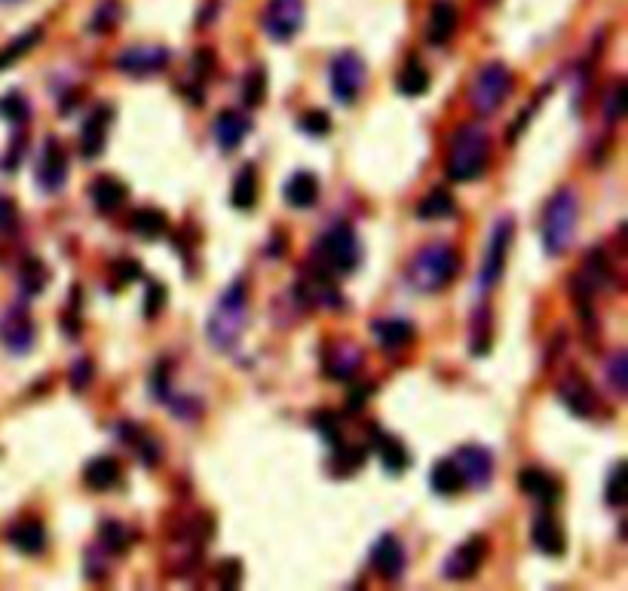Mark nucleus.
<instances>
[{
	"label": "nucleus",
	"instance_id": "9b49d317",
	"mask_svg": "<svg viewBox=\"0 0 628 591\" xmlns=\"http://www.w3.org/2000/svg\"><path fill=\"white\" fill-rule=\"evenodd\" d=\"M485 558H488V539H485V536H469L463 546H457V549L448 555V561H445V576H448L451 582H466V579H472V576L481 570Z\"/></svg>",
	"mask_w": 628,
	"mask_h": 591
},
{
	"label": "nucleus",
	"instance_id": "79ce46f5",
	"mask_svg": "<svg viewBox=\"0 0 628 591\" xmlns=\"http://www.w3.org/2000/svg\"><path fill=\"white\" fill-rule=\"evenodd\" d=\"M625 374H628V356H625V353H616V356L610 359V365H607V377H610V383H613V389H616V396H625V389H628Z\"/></svg>",
	"mask_w": 628,
	"mask_h": 591
},
{
	"label": "nucleus",
	"instance_id": "f704fd0d",
	"mask_svg": "<svg viewBox=\"0 0 628 591\" xmlns=\"http://www.w3.org/2000/svg\"><path fill=\"white\" fill-rule=\"evenodd\" d=\"M46 282H50V270H46L43 261L37 258H28L19 270V285L25 291V298H34V294H40L46 288Z\"/></svg>",
	"mask_w": 628,
	"mask_h": 591
},
{
	"label": "nucleus",
	"instance_id": "b1692460",
	"mask_svg": "<svg viewBox=\"0 0 628 591\" xmlns=\"http://www.w3.org/2000/svg\"><path fill=\"white\" fill-rule=\"evenodd\" d=\"M282 196L288 206L295 209H310L319 203V178L313 172H295L292 178L285 181L282 187Z\"/></svg>",
	"mask_w": 628,
	"mask_h": 591
},
{
	"label": "nucleus",
	"instance_id": "603ef678",
	"mask_svg": "<svg viewBox=\"0 0 628 591\" xmlns=\"http://www.w3.org/2000/svg\"><path fill=\"white\" fill-rule=\"evenodd\" d=\"M117 267H120V279H123V282H129V279H138V276H141V264H135V261H120Z\"/></svg>",
	"mask_w": 628,
	"mask_h": 591
},
{
	"label": "nucleus",
	"instance_id": "f8f14e48",
	"mask_svg": "<svg viewBox=\"0 0 628 591\" xmlns=\"http://www.w3.org/2000/svg\"><path fill=\"white\" fill-rule=\"evenodd\" d=\"M463 475V484L481 490V487H488L494 481V457L488 448H481V445H463L454 457H451Z\"/></svg>",
	"mask_w": 628,
	"mask_h": 591
},
{
	"label": "nucleus",
	"instance_id": "4468645a",
	"mask_svg": "<svg viewBox=\"0 0 628 591\" xmlns=\"http://www.w3.org/2000/svg\"><path fill=\"white\" fill-rule=\"evenodd\" d=\"M362 362H365V353L356 347L353 340H334L325 347L322 368H325L328 380H353L359 374Z\"/></svg>",
	"mask_w": 628,
	"mask_h": 591
},
{
	"label": "nucleus",
	"instance_id": "39448f33",
	"mask_svg": "<svg viewBox=\"0 0 628 591\" xmlns=\"http://www.w3.org/2000/svg\"><path fill=\"white\" fill-rule=\"evenodd\" d=\"M515 89V74L509 71V65L503 62H488L481 65L469 83V108L478 114V117H491L503 108V102L512 95Z\"/></svg>",
	"mask_w": 628,
	"mask_h": 591
},
{
	"label": "nucleus",
	"instance_id": "412c9836",
	"mask_svg": "<svg viewBox=\"0 0 628 591\" xmlns=\"http://www.w3.org/2000/svg\"><path fill=\"white\" fill-rule=\"evenodd\" d=\"M249 132H252V120L246 114L233 111V108H227L215 117V138L221 144V151H227V154L236 151V147L246 141Z\"/></svg>",
	"mask_w": 628,
	"mask_h": 591
},
{
	"label": "nucleus",
	"instance_id": "ddd939ff",
	"mask_svg": "<svg viewBox=\"0 0 628 591\" xmlns=\"http://www.w3.org/2000/svg\"><path fill=\"white\" fill-rule=\"evenodd\" d=\"M558 399L576 417H586L589 420V417L598 414V396H595L592 383L583 374H576V371H570L567 377H561V383H558Z\"/></svg>",
	"mask_w": 628,
	"mask_h": 591
},
{
	"label": "nucleus",
	"instance_id": "37998d69",
	"mask_svg": "<svg viewBox=\"0 0 628 591\" xmlns=\"http://www.w3.org/2000/svg\"><path fill=\"white\" fill-rule=\"evenodd\" d=\"M19 227V209L13 200H7V196H0V236H10L16 233Z\"/></svg>",
	"mask_w": 628,
	"mask_h": 591
},
{
	"label": "nucleus",
	"instance_id": "7ed1b4c3",
	"mask_svg": "<svg viewBox=\"0 0 628 591\" xmlns=\"http://www.w3.org/2000/svg\"><path fill=\"white\" fill-rule=\"evenodd\" d=\"M460 276V255L451 242H429L414 255L408 267V282L420 294H439Z\"/></svg>",
	"mask_w": 628,
	"mask_h": 591
},
{
	"label": "nucleus",
	"instance_id": "a211bd4d",
	"mask_svg": "<svg viewBox=\"0 0 628 591\" xmlns=\"http://www.w3.org/2000/svg\"><path fill=\"white\" fill-rule=\"evenodd\" d=\"M111 120H114V111L108 105H99L83 123L80 129V154L86 160H95L102 157L105 151V141H108V129H111Z\"/></svg>",
	"mask_w": 628,
	"mask_h": 591
},
{
	"label": "nucleus",
	"instance_id": "2eb2a0df",
	"mask_svg": "<svg viewBox=\"0 0 628 591\" xmlns=\"http://www.w3.org/2000/svg\"><path fill=\"white\" fill-rule=\"evenodd\" d=\"M129 77H154L169 65V49L166 46H129L126 53L114 62Z\"/></svg>",
	"mask_w": 628,
	"mask_h": 591
},
{
	"label": "nucleus",
	"instance_id": "2f4dec72",
	"mask_svg": "<svg viewBox=\"0 0 628 591\" xmlns=\"http://www.w3.org/2000/svg\"><path fill=\"white\" fill-rule=\"evenodd\" d=\"M583 276L589 279L592 288H613V285H616V270H613V261H610V255H607L604 249L589 252V258H586V273H583Z\"/></svg>",
	"mask_w": 628,
	"mask_h": 591
},
{
	"label": "nucleus",
	"instance_id": "473e14b6",
	"mask_svg": "<svg viewBox=\"0 0 628 591\" xmlns=\"http://www.w3.org/2000/svg\"><path fill=\"white\" fill-rule=\"evenodd\" d=\"M129 227H132V233H138V236H144V239H157V236L166 233L169 218H166V212H160V209H138V212H132Z\"/></svg>",
	"mask_w": 628,
	"mask_h": 591
},
{
	"label": "nucleus",
	"instance_id": "423d86ee",
	"mask_svg": "<svg viewBox=\"0 0 628 591\" xmlns=\"http://www.w3.org/2000/svg\"><path fill=\"white\" fill-rule=\"evenodd\" d=\"M362 258V249H359V236L350 224H334L328 227L319 242H316V249H313V261L319 270L325 273H350L356 270Z\"/></svg>",
	"mask_w": 628,
	"mask_h": 591
},
{
	"label": "nucleus",
	"instance_id": "6e6552de",
	"mask_svg": "<svg viewBox=\"0 0 628 591\" xmlns=\"http://www.w3.org/2000/svg\"><path fill=\"white\" fill-rule=\"evenodd\" d=\"M512 233H515V224L512 218H500L491 230V239H488V249H485V261H481V270H478V288L481 291H491L503 270H506V255H509V245H512Z\"/></svg>",
	"mask_w": 628,
	"mask_h": 591
},
{
	"label": "nucleus",
	"instance_id": "393cba45",
	"mask_svg": "<svg viewBox=\"0 0 628 591\" xmlns=\"http://www.w3.org/2000/svg\"><path fill=\"white\" fill-rule=\"evenodd\" d=\"M530 539L543 555H564V533L555 521V515H549L546 509L534 518V527H530Z\"/></svg>",
	"mask_w": 628,
	"mask_h": 591
},
{
	"label": "nucleus",
	"instance_id": "20e7f679",
	"mask_svg": "<svg viewBox=\"0 0 628 591\" xmlns=\"http://www.w3.org/2000/svg\"><path fill=\"white\" fill-rule=\"evenodd\" d=\"M576 221H579V196L573 187H561L549 196V203L543 209V245L546 255L561 258L576 236Z\"/></svg>",
	"mask_w": 628,
	"mask_h": 591
},
{
	"label": "nucleus",
	"instance_id": "4be33fe9",
	"mask_svg": "<svg viewBox=\"0 0 628 591\" xmlns=\"http://www.w3.org/2000/svg\"><path fill=\"white\" fill-rule=\"evenodd\" d=\"M374 337H377V347L383 353H399L405 347H411L414 340V325L408 319H377L371 325Z\"/></svg>",
	"mask_w": 628,
	"mask_h": 591
},
{
	"label": "nucleus",
	"instance_id": "7c9ffc66",
	"mask_svg": "<svg viewBox=\"0 0 628 591\" xmlns=\"http://www.w3.org/2000/svg\"><path fill=\"white\" fill-rule=\"evenodd\" d=\"M396 86H399V92L408 95V98L423 95V92L429 89V71H426V65H423L420 59H408L405 68H402L399 77H396Z\"/></svg>",
	"mask_w": 628,
	"mask_h": 591
},
{
	"label": "nucleus",
	"instance_id": "0eeeda50",
	"mask_svg": "<svg viewBox=\"0 0 628 591\" xmlns=\"http://www.w3.org/2000/svg\"><path fill=\"white\" fill-rule=\"evenodd\" d=\"M368 83V68H365V59L353 49H344V53H337L328 65V86L334 92V98L341 105H353L356 98L362 95Z\"/></svg>",
	"mask_w": 628,
	"mask_h": 591
},
{
	"label": "nucleus",
	"instance_id": "bb28decb",
	"mask_svg": "<svg viewBox=\"0 0 628 591\" xmlns=\"http://www.w3.org/2000/svg\"><path fill=\"white\" fill-rule=\"evenodd\" d=\"M7 539H10V546L19 549L22 555H40V552H46V527L37 518L19 521L7 533Z\"/></svg>",
	"mask_w": 628,
	"mask_h": 591
},
{
	"label": "nucleus",
	"instance_id": "f03ea898",
	"mask_svg": "<svg viewBox=\"0 0 628 591\" xmlns=\"http://www.w3.org/2000/svg\"><path fill=\"white\" fill-rule=\"evenodd\" d=\"M246 328H249V294H246V282L236 279L230 282V288L221 294L215 310L209 313L206 337L218 353H230L233 347H239Z\"/></svg>",
	"mask_w": 628,
	"mask_h": 591
},
{
	"label": "nucleus",
	"instance_id": "1a4fd4ad",
	"mask_svg": "<svg viewBox=\"0 0 628 591\" xmlns=\"http://www.w3.org/2000/svg\"><path fill=\"white\" fill-rule=\"evenodd\" d=\"M304 13H307L304 0H267L264 16H261V28L270 40L285 43L301 31Z\"/></svg>",
	"mask_w": 628,
	"mask_h": 591
},
{
	"label": "nucleus",
	"instance_id": "09e8293b",
	"mask_svg": "<svg viewBox=\"0 0 628 591\" xmlns=\"http://www.w3.org/2000/svg\"><path fill=\"white\" fill-rule=\"evenodd\" d=\"M160 304H166V288L151 285V288H148V307H144V313H148V316H157Z\"/></svg>",
	"mask_w": 628,
	"mask_h": 591
},
{
	"label": "nucleus",
	"instance_id": "a18cd8bd",
	"mask_svg": "<svg viewBox=\"0 0 628 591\" xmlns=\"http://www.w3.org/2000/svg\"><path fill=\"white\" fill-rule=\"evenodd\" d=\"M316 429L325 435V441H328V445L331 448H337V445H341V429H337V423H334V417L331 414H316Z\"/></svg>",
	"mask_w": 628,
	"mask_h": 591
},
{
	"label": "nucleus",
	"instance_id": "9d476101",
	"mask_svg": "<svg viewBox=\"0 0 628 591\" xmlns=\"http://www.w3.org/2000/svg\"><path fill=\"white\" fill-rule=\"evenodd\" d=\"M34 340H37V328H34L31 313L22 304H13L0 316V343H4V350L13 356H28L34 350Z\"/></svg>",
	"mask_w": 628,
	"mask_h": 591
},
{
	"label": "nucleus",
	"instance_id": "a19ab883",
	"mask_svg": "<svg viewBox=\"0 0 628 591\" xmlns=\"http://www.w3.org/2000/svg\"><path fill=\"white\" fill-rule=\"evenodd\" d=\"M264 89H267V80H264V68H255L249 71L246 77V86H243V98L249 108H258L264 102Z\"/></svg>",
	"mask_w": 628,
	"mask_h": 591
},
{
	"label": "nucleus",
	"instance_id": "f257e3e1",
	"mask_svg": "<svg viewBox=\"0 0 628 591\" xmlns=\"http://www.w3.org/2000/svg\"><path fill=\"white\" fill-rule=\"evenodd\" d=\"M491 163V135L481 123H466L460 126L451 141H448V157H445V172L457 184L478 181L488 172Z\"/></svg>",
	"mask_w": 628,
	"mask_h": 591
},
{
	"label": "nucleus",
	"instance_id": "c85d7f7f",
	"mask_svg": "<svg viewBox=\"0 0 628 591\" xmlns=\"http://www.w3.org/2000/svg\"><path fill=\"white\" fill-rule=\"evenodd\" d=\"M230 203L236 209H252L258 203V172H255L252 163H246L243 169H239V175L233 178Z\"/></svg>",
	"mask_w": 628,
	"mask_h": 591
},
{
	"label": "nucleus",
	"instance_id": "6ab92c4d",
	"mask_svg": "<svg viewBox=\"0 0 628 591\" xmlns=\"http://www.w3.org/2000/svg\"><path fill=\"white\" fill-rule=\"evenodd\" d=\"M371 445H374L383 469L390 475H402V472L411 469V454H408V448L402 445L396 435L383 432V429H371Z\"/></svg>",
	"mask_w": 628,
	"mask_h": 591
},
{
	"label": "nucleus",
	"instance_id": "72a5a7b5",
	"mask_svg": "<svg viewBox=\"0 0 628 591\" xmlns=\"http://www.w3.org/2000/svg\"><path fill=\"white\" fill-rule=\"evenodd\" d=\"M457 212L454 200H451V193L448 190H429L420 206H417V215L423 221H439V218H451Z\"/></svg>",
	"mask_w": 628,
	"mask_h": 591
},
{
	"label": "nucleus",
	"instance_id": "3c124183",
	"mask_svg": "<svg viewBox=\"0 0 628 591\" xmlns=\"http://www.w3.org/2000/svg\"><path fill=\"white\" fill-rule=\"evenodd\" d=\"M236 582H239V561H224L221 564V585L233 588Z\"/></svg>",
	"mask_w": 628,
	"mask_h": 591
},
{
	"label": "nucleus",
	"instance_id": "de8ad7c7",
	"mask_svg": "<svg viewBox=\"0 0 628 591\" xmlns=\"http://www.w3.org/2000/svg\"><path fill=\"white\" fill-rule=\"evenodd\" d=\"M607 108H610V120L613 123L622 120V114H625V83L622 80L613 86V95L607 98Z\"/></svg>",
	"mask_w": 628,
	"mask_h": 591
},
{
	"label": "nucleus",
	"instance_id": "c9c22d12",
	"mask_svg": "<svg viewBox=\"0 0 628 591\" xmlns=\"http://www.w3.org/2000/svg\"><path fill=\"white\" fill-rule=\"evenodd\" d=\"M43 37V31L40 28H31V31H25L22 37H16L10 46H4V49H0V71H4V68H10L13 62H19L25 53H28V49L37 43Z\"/></svg>",
	"mask_w": 628,
	"mask_h": 591
},
{
	"label": "nucleus",
	"instance_id": "cd10ccee",
	"mask_svg": "<svg viewBox=\"0 0 628 591\" xmlns=\"http://www.w3.org/2000/svg\"><path fill=\"white\" fill-rule=\"evenodd\" d=\"M83 481L99 490V494H105V490H111L114 484H120V463L114 457H95L86 463L83 469Z\"/></svg>",
	"mask_w": 628,
	"mask_h": 591
},
{
	"label": "nucleus",
	"instance_id": "8fccbe9b",
	"mask_svg": "<svg viewBox=\"0 0 628 591\" xmlns=\"http://www.w3.org/2000/svg\"><path fill=\"white\" fill-rule=\"evenodd\" d=\"M86 380H92V362H77L74 365V371H71V383H74V389H83L86 386Z\"/></svg>",
	"mask_w": 628,
	"mask_h": 591
},
{
	"label": "nucleus",
	"instance_id": "ea45409f",
	"mask_svg": "<svg viewBox=\"0 0 628 591\" xmlns=\"http://www.w3.org/2000/svg\"><path fill=\"white\" fill-rule=\"evenodd\" d=\"M334 466H337V475H350L356 469H362L365 463V451L362 448H344V445H337L334 448Z\"/></svg>",
	"mask_w": 628,
	"mask_h": 591
},
{
	"label": "nucleus",
	"instance_id": "c756f323",
	"mask_svg": "<svg viewBox=\"0 0 628 591\" xmlns=\"http://www.w3.org/2000/svg\"><path fill=\"white\" fill-rule=\"evenodd\" d=\"M429 484H432V490H436L439 497H454V494H460V487H463V475H460L454 460H439L436 466H432V472H429Z\"/></svg>",
	"mask_w": 628,
	"mask_h": 591
},
{
	"label": "nucleus",
	"instance_id": "e433bc0d",
	"mask_svg": "<svg viewBox=\"0 0 628 591\" xmlns=\"http://www.w3.org/2000/svg\"><path fill=\"white\" fill-rule=\"evenodd\" d=\"M604 500L613 506V509H622L625 506V463H613L610 475H607V484H604Z\"/></svg>",
	"mask_w": 628,
	"mask_h": 591
},
{
	"label": "nucleus",
	"instance_id": "a878e982",
	"mask_svg": "<svg viewBox=\"0 0 628 591\" xmlns=\"http://www.w3.org/2000/svg\"><path fill=\"white\" fill-rule=\"evenodd\" d=\"M89 196H92V206H95V209L105 212V215H111V212H117V209L126 203L129 190H126L123 181H117V178H111V175H102V178H95V181H92Z\"/></svg>",
	"mask_w": 628,
	"mask_h": 591
},
{
	"label": "nucleus",
	"instance_id": "dca6fc26",
	"mask_svg": "<svg viewBox=\"0 0 628 591\" xmlns=\"http://www.w3.org/2000/svg\"><path fill=\"white\" fill-rule=\"evenodd\" d=\"M68 181V154L59 138H46L43 151H40V163H37V184L43 190H62Z\"/></svg>",
	"mask_w": 628,
	"mask_h": 591
},
{
	"label": "nucleus",
	"instance_id": "4c0bfd02",
	"mask_svg": "<svg viewBox=\"0 0 628 591\" xmlns=\"http://www.w3.org/2000/svg\"><path fill=\"white\" fill-rule=\"evenodd\" d=\"M99 539H102V546H105L108 552H114V555L126 552V549H129V543H132V536L123 530V524H114V521L102 524V533H99Z\"/></svg>",
	"mask_w": 628,
	"mask_h": 591
},
{
	"label": "nucleus",
	"instance_id": "f3484780",
	"mask_svg": "<svg viewBox=\"0 0 628 591\" xmlns=\"http://www.w3.org/2000/svg\"><path fill=\"white\" fill-rule=\"evenodd\" d=\"M405 564H408V558H405L402 543H399L393 533H383L377 543H374V549H371V567H374V573L380 579H386V582H396L405 573Z\"/></svg>",
	"mask_w": 628,
	"mask_h": 591
},
{
	"label": "nucleus",
	"instance_id": "49530a36",
	"mask_svg": "<svg viewBox=\"0 0 628 591\" xmlns=\"http://www.w3.org/2000/svg\"><path fill=\"white\" fill-rule=\"evenodd\" d=\"M117 22V4H111V0H108V4L99 10V13H95V19H92V25H89V31H95V34H102V31H108L111 25Z\"/></svg>",
	"mask_w": 628,
	"mask_h": 591
},
{
	"label": "nucleus",
	"instance_id": "58836bf2",
	"mask_svg": "<svg viewBox=\"0 0 628 591\" xmlns=\"http://www.w3.org/2000/svg\"><path fill=\"white\" fill-rule=\"evenodd\" d=\"M0 114H4L10 123H25L28 120V114H31V108H28V102L19 95V92H10V95H4L0 98Z\"/></svg>",
	"mask_w": 628,
	"mask_h": 591
},
{
	"label": "nucleus",
	"instance_id": "5701e85b",
	"mask_svg": "<svg viewBox=\"0 0 628 591\" xmlns=\"http://www.w3.org/2000/svg\"><path fill=\"white\" fill-rule=\"evenodd\" d=\"M457 31V7L451 0H436L426 19V40L432 46H445Z\"/></svg>",
	"mask_w": 628,
	"mask_h": 591
},
{
	"label": "nucleus",
	"instance_id": "c03bdc74",
	"mask_svg": "<svg viewBox=\"0 0 628 591\" xmlns=\"http://www.w3.org/2000/svg\"><path fill=\"white\" fill-rule=\"evenodd\" d=\"M301 129H304V132H310V135H328L331 120H328V114H325V111H310V114H304V117H301Z\"/></svg>",
	"mask_w": 628,
	"mask_h": 591
},
{
	"label": "nucleus",
	"instance_id": "aec40b11",
	"mask_svg": "<svg viewBox=\"0 0 628 591\" xmlns=\"http://www.w3.org/2000/svg\"><path fill=\"white\" fill-rule=\"evenodd\" d=\"M518 487L524 490L530 500H537L543 509H549L552 503H558V481L549 472L537 469V466H524L518 472Z\"/></svg>",
	"mask_w": 628,
	"mask_h": 591
}]
</instances>
